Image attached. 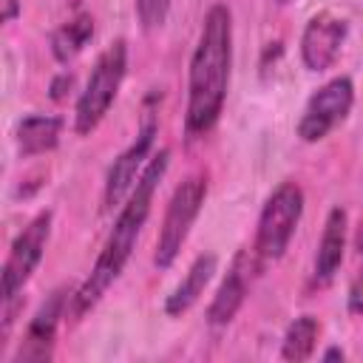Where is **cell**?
Segmentation results:
<instances>
[{
  "label": "cell",
  "mask_w": 363,
  "mask_h": 363,
  "mask_svg": "<svg viewBox=\"0 0 363 363\" xmlns=\"http://www.w3.org/2000/svg\"><path fill=\"white\" fill-rule=\"evenodd\" d=\"M233 62V14L224 3H216L201 26L199 45L190 60L187 79V113L184 125L190 136L207 133L224 108Z\"/></svg>",
  "instance_id": "obj_1"
},
{
  "label": "cell",
  "mask_w": 363,
  "mask_h": 363,
  "mask_svg": "<svg viewBox=\"0 0 363 363\" xmlns=\"http://www.w3.org/2000/svg\"><path fill=\"white\" fill-rule=\"evenodd\" d=\"M167 162H170V150L162 147L150 162L147 167L142 170V176L136 179L133 190H130V199L128 204L119 210L116 221H113V230L91 269V275L85 278V284L77 289V295L71 298V315L74 318H82L102 295L105 289L119 278V272L125 269L130 252H133V244L150 216V199H153V190L159 187L164 170H167Z\"/></svg>",
  "instance_id": "obj_2"
},
{
  "label": "cell",
  "mask_w": 363,
  "mask_h": 363,
  "mask_svg": "<svg viewBox=\"0 0 363 363\" xmlns=\"http://www.w3.org/2000/svg\"><path fill=\"white\" fill-rule=\"evenodd\" d=\"M125 68H128V48H125V40H116L99 54L91 77H88V85L77 99V113H74L77 133L85 136L102 122V116L113 105L116 91L125 79Z\"/></svg>",
  "instance_id": "obj_3"
},
{
  "label": "cell",
  "mask_w": 363,
  "mask_h": 363,
  "mask_svg": "<svg viewBox=\"0 0 363 363\" xmlns=\"http://www.w3.org/2000/svg\"><path fill=\"white\" fill-rule=\"evenodd\" d=\"M204 196H207V176L204 173L187 176L173 190L170 204L164 210V221H162L159 238H156V255H153L156 267L167 269L176 261V255H179V250H182V244H184V238H187L201 204H204Z\"/></svg>",
  "instance_id": "obj_4"
},
{
  "label": "cell",
  "mask_w": 363,
  "mask_h": 363,
  "mask_svg": "<svg viewBox=\"0 0 363 363\" xmlns=\"http://www.w3.org/2000/svg\"><path fill=\"white\" fill-rule=\"evenodd\" d=\"M301 213H303V190L295 182H281L267 199L258 218L255 252L264 261H275L286 252L289 238L301 221Z\"/></svg>",
  "instance_id": "obj_5"
},
{
  "label": "cell",
  "mask_w": 363,
  "mask_h": 363,
  "mask_svg": "<svg viewBox=\"0 0 363 363\" xmlns=\"http://www.w3.org/2000/svg\"><path fill=\"white\" fill-rule=\"evenodd\" d=\"M352 102H354L352 79L349 77L329 79L323 88H318L309 96L303 116L298 122V136L303 142H320L337 122L346 119V113L352 111Z\"/></svg>",
  "instance_id": "obj_6"
},
{
  "label": "cell",
  "mask_w": 363,
  "mask_h": 363,
  "mask_svg": "<svg viewBox=\"0 0 363 363\" xmlns=\"http://www.w3.org/2000/svg\"><path fill=\"white\" fill-rule=\"evenodd\" d=\"M48 233H51V213L45 210L37 218H31V224L14 238L11 252L6 258V267H3V301L9 306L14 303V298L20 295L26 281L31 278L34 267L40 264L45 241H48Z\"/></svg>",
  "instance_id": "obj_7"
},
{
  "label": "cell",
  "mask_w": 363,
  "mask_h": 363,
  "mask_svg": "<svg viewBox=\"0 0 363 363\" xmlns=\"http://www.w3.org/2000/svg\"><path fill=\"white\" fill-rule=\"evenodd\" d=\"M153 139H156V119H147L142 125V130L136 133V139L113 159L108 179H105V207L119 204L133 190V182L142 176L139 170H142V164L153 147Z\"/></svg>",
  "instance_id": "obj_8"
},
{
  "label": "cell",
  "mask_w": 363,
  "mask_h": 363,
  "mask_svg": "<svg viewBox=\"0 0 363 363\" xmlns=\"http://www.w3.org/2000/svg\"><path fill=\"white\" fill-rule=\"evenodd\" d=\"M343 40H346V20H340L329 11L309 17V23L303 26V34H301L303 65L309 71H326L337 60Z\"/></svg>",
  "instance_id": "obj_9"
},
{
  "label": "cell",
  "mask_w": 363,
  "mask_h": 363,
  "mask_svg": "<svg viewBox=\"0 0 363 363\" xmlns=\"http://www.w3.org/2000/svg\"><path fill=\"white\" fill-rule=\"evenodd\" d=\"M62 306H65V289H54L48 295V301L37 309V315L31 318L23 346L17 352V360H48L51 357V346H54V335H57V323L62 318Z\"/></svg>",
  "instance_id": "obj_10"
},
{
  "label": "cell",
  "mask_w": 363,
  "mask_h": 363,
  "mask_svg": "<svg viewBox=\"0 0 363 363\" xmlns=\"http://www.w3.org/2000/svg\"><path fill=\"white\" fill-rule=\"evenodd\" d=\"M343 250H346V210L343 207H332L320 244H318V255H315V281L318 284H329L332 275L337 272L340 261H343Z\"/></svg>",
  "instance_id": "obj_11"
},
{
  "label": "cell",
  "mask_w": 363,
  "mask_h": 363,
  "mask_svg": "<svg viewBox=\"0 0 363 363\" xmlns=\"http://www.w3.org/2000/svg\"><path fill=\"white\" fill-rule=\"evenodd\" d=\"M213 272H216V255H213V252L199 255V258L190 264V269H187V275L182 278V284L167 295L164 312H167V315H182V312H187V309L199 301V295L204 292V286L210 284Z\"/></svg>",
  "instance_id": "obj_12"
},
{
  "label": "cell",
  "mask_w": 363,
  "mask_h": 363,
  "mask_svg": "<svg viewBox=\"0 0 363 363\" xmlns=\"http://www.w3.org/2000/svg\"><path fill=\"white\" fill-rule=\"evenodd\" d=\"M244 298H247V272L241 269V258H238L235 267L221 281V286H218V292H216V298H213V303L207 309V320L213 326L230 323L235 318V312L241 309Z\"/></svg>",
  "instance_id": "obj_13"
},
{
  "label": "cell",
  "mask_w": 363,
  "mask_h": 363,
  "mask_svg": "<svg viewBox=\"0 0 363 363\" xmlns=\"http://www.w3.org/2000/svg\"><path fill=\"white\" fill-rule=\"evenodd\" d=\"M60 130H62V119L60 116H45V113H31L20 122L17 130V142H20V153L23 156H37L45 150H54L60 142Z\"/></svg>",
  "instance_id": "obj_14"
},
{
  "label": "cell",
  "mask_w": 363,
  "mask_h": 363,
  "mask_svg": "<svg viewBox=\"0 0 363 363\" xmlns=\"http://www.w3.org/2000/svg\"><path fill=\"white\" fill-rule=\"evenodd\" d=\"M91 37H94V17L91 14H77L51 34V54L60 62H68L88 45Z\"/></svg>",
  "instance_id": "obj_15"
},
{
  "label": "cell",
  "mask_w": 363,
  "mask_h": 363,
  "mask_svg": "<svg viewBox=\"0 0 363 363\" xmlns=\"http://www.w3.org/2000/svg\"><path fill=\"white\" fill-rule=\"evenodd\" d=\"M318 332H320V323L318 318L312 315H301L289 323L286 335H284V346H281V357L284 360H306L315 349V340H318Z\"/></svg>",
  "instance_id": "obj_16"
},
{
  "label": "cell",
  "mask_w": 363,
  "mask_h": 363,
  "mask_svg": "<svg viewBox=\"0 0 363 363\" xmlns=\"http://www.w3.org/2000/svg\"><path fill=\"white\" fill-rule=\"evenodd\" d=\"M170 11V0H136V14H139V23L145 31H153L164 23Z\"/></svg>",
  "instance_id": "obj_17"
},
{
  "label": "cell",
  "mask_w": 363,
  "mask_h": 363,
  "mask_svg": "<svg viewBox=\"0 0 363 363\" xmlns=\"http://www.w3.org/2000/svg\"><path fill=\"white\" fill-rule=\"evenodd\" d=\"M349 312L352 315H363V269L349 286Z\"/></svg>",
  "instance_id": "obj_18"
},
{
  "label": "cell",
  "mask_w": 363,
  "mask_h": 363,
  "mask_svg": "<svg viewBox=\"0 0 363 363\" xmlns=\"http://www.w3.org/2000/svg\"><path fill=\"white\" fill-rule=\"evenodd\" d=\"M71 88H74V77H71V74H60V77L51 82V99L60 102Z\"/></svg>",
  "instance_id": "obj_19"
},
{
  "label": "cell",
  "mask_w": 363,
  "mask_h": 363,
  "mask_svg": "<svg viewBox=\"0 0 363 363\" xmlns=\"http://www.w3.org/2000/svg\"><path fill=\"white\" fill-rule=\"evenodd\" d=\"M17 14H20V3H17V0H3V11H0V20H3V23H11Z\"/></svg>",
  "instance_id": "obj_20"
},
{
  "label": "cell",
  "mask_w": 363,
  "mask_h": 363,
  "mask_svg": "<svg viewBox=\"0 0 363 363\" xmlns=\"http://www.w3.org/2000/svg\"><path fill=\"white\" fill-rule=\"evenodd\" d=\"M323 360H343V352H340V349H329V352L323 354Z\"/></svg>",
  "instance_id": "obj_21"
},
{
  "label": "cell",
  "mask_w": 363,
  "mask_h": 363,
  "mask_svg": "<svg viewBox=\"0 0 363 363\" xmlns=\"http://www.w3.org/2000/svg\"><path fill=\"white\" fill-rule=\"evenodd\" d=\"M278 3H289V0H278Z\"/></svg>",
  "instance_id": "obj_22"
}]
</instances>
